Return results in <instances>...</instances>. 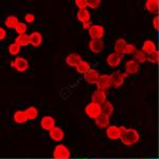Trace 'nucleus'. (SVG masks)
<instances>
[{
	"label": "nucleus",
	"instance_id": "nucleus-1",
	"mask_svg": "<svg viewBox=\"0 0 159 159\" xmlns=\"http://www.w3.org/2000/svg\"><path fill=\"white\" fill-rule=\"evenodd\" d=\"M121 129V140L124 144L132 145L139 140V134L137 130L135 129H125L124 127H120Z\"/></svg>",
	"mask_w": 159,
	"mask_h": 159
},
{
	"label": "nucleus",
	"instance_id": "nucleus-2",
	"mask_svg": "<svg viewBox=\"0 0 159 159\" xmlns=\"http://www.w3.org/2000/svg\"><path fill=\"white\" fill-rule=\"evenodd\" d=\"M53 157H54V159H68L70 157V151L66 145L58 144L54 148Z\"/></svg>",
	"mask_w": 159,
	"mask_h": 159
},
{
	"label": "nucleus",
	"instance_id": "nucleus-3",
	"mask_svg": "<svg viewBox=\"0 0 159 159\" xmlns=\"http://www.w3.org/2000/svg\"><path fill=\"white\" fill-rule=\"evenodd\" d=\"M85 111H86V115L89 118H93V119H97V118H98L100 115L102 114V107H101V105H100V104L92 102V103L88 104L86 106Z\"/></svg>",
	"mask_w": 159,
	"mask_h": 159
},
{
	"label": "nucleus",
	"instance_id": "nucleus-4",
	"mask_svg": "<svg viewBox=\"0 0 159 159\" xmlns=\"http://www.w3.org/2000/svg\"><path fill=\"white\" fill-rule=\"evenodd\" d=\"M12 67H14L17 71L19 72H25L28 68H29V63L25 58L21 57V56H18V57L15 58V61H12Z\"/></svg>",
	"mask_w": 159,
	"mask_h": 159
},
{
	"label": "nucleus",
	"instance_id": "nucleus-5",
	"mask_svg": "<svg viewBox=\"0 0 159 159\" xmlns=\"http://www.w3.org/2000/svg\"><path fill=\"white\" fill-rule=\"evenodd\" d=\"M40 126L45 130H50L55 127V120L51 116H45L43 117L42 121H40Z\"/></svg>",
	"mask_w": 159,
	"mask_h": 159
},
{
	"label": "nucleus",
	"instance_id": "nucleus-6",
	"mask_svg": "<svg viewBox=\"0 0 159 159\" xmlns=\"http://www.w3.org/2000/svg\"><path fill=\"white\" fill-rule=\"evenodd\" d=\"M89 35L92 39H101L104 35V29L101 25H91L89 28Z\"/></svg>",
	"mask_w": 159,
	"mask_h": 159
},
{
	"label": "nucleus",
	"instance_id": "nucleus-7",
	"mask_svg": "<svg viewBox=\"0 0 159 159\" xmlns=\"http://www.w3.org/2000/svg\"><path fill=\"white\" fill-rule=\"evenodd\" d=\"M50 137L52 140L54 141H61L65 137V134H64V130L58 126H55L54 129H52L50 130Z\"/></svg>",
	"mask_w": 159,
	"mask_h": 159
},
{
	"label": "nucleus",
	"instance_id": "nucleus-8",
	"mask_svg": "<svg viewBox=\"0 0 159 159\" xmlns=\"http://www.w3.org/2000/svg\"><path fill=\"white\" fill-rule=\"evenodd\" d=\"M43 43V36L39 32H32L30 34V43L33 47H39Z\"/></svg>",
	"mask_w": 159,
	"mask_h": 159
},
{
	"label": "nucleus",
	"instance_id": "nucleus-9",
	"mask_svg": "<svg viewBox=\"0 0 159 159\" xmlns=\"http://www.w3.org/2000/svg\"><path fill=\"white\" fill-rule=\"evenodd\" d=\"M81 61H82L81 56L79 54H76V53H71V54H69L67 56V58H66V63H67L69 66H71V67H76Z\"/></svg>",
	"mask_w": 159,
	"mask_h": 159
},
{
	"label": "nucleus",
	"instance_id": "nucleus-10",
	"mask_svg": "<svg viewBox=\"0 0 159 159\" xmlns=\"http://www.w3.org/2000/svg\"><path fill=\"white\" fill-rule=\"evenodd\" d=\"M104 43L101 39H92L90 43H89V48L92 52L94 53H99L103 50Z\"/></svg>",
	"mask_w": 159,
	"mask_h": 159
},
{
	"label": "nucleus",
	"instance_id": "nucleus-11",
	"mask_svg": "<svg viewBox=\"0 0 159 159\" xmlns=\"http://www.w3.org/2000/svg\"><path fill=\"white\" fill-rule=\"evenodd\" d=\"M107 137L110 138V139L115 140V139H118V138L121 137V129L120 127H117V126H109L107 129Z\"/></svg>",
	"mask_w": 159,
	"mask_h": 159
},
{
	"label": "nucleus",
	"instance_id": "nucleus-12",
	"mask_svg": "<svg viewBox=\"0 0 159 159\" xmlns=\"http://www.w3.org/2000/svg\"><path fill=\"white\" fill-rule=\"evenodd\" d=\"M97 84H98V86H99V89L103 90V89L107 88V87H109L111 85V79H110V76L108 75H102L99 78Z\"/></svg>",
	"mask_w": 159,
	"mask_h": 159
},
{
	"label": "nucleus",
	"instance_id": "nucleus-13",
	"mask_svg": "<svg viewBox=\"0 0 159 159\" xmlns=\"http://www.w3.org/2000/svg\"><path fill=\"white\" fill-rule=\"evenodd\" d=\"M121 58H122V55L119 54V53H117V52L111 53V54L107 57V63H108L111 67H116V66H118L120 64Z\"/></svg>",
	"mask_w": 159,
	"mask_h": 159
},
{
	"label": "nucleus",
	"instance_id": "nucleus-14",
	"mask_svg": "<svg viewBox=\"0 0 159 159\" xmlns=\"http://www.w3.org/2000/svg\"><path fill=\"white\" fill-rule=\"evenodd\" d=\"M100 78L99 73L97 70H92V69H90V70L88 71L86 74H85V80L88 83L90 84H93V83H97L98 82V80Z\"/></svg>",
	"mask_w": 159,
	"mask_h": 159
},
{
	"label": "nucleus",
	"instance_id": "nucleus-15",
	"mask_svg": "<svg viewBox=\"0 0 159 159\" xmlns=\"http://www.w3.org/2000/svg\"><path fill=\"white\" fill-rule=\"evenodd\" d=\"M105 98H106L105 92L103 90H101V89H99V90H97L92 94V102L98 103V104H102L105 102Z\"/></svg>",
	"mask_w": 159,
	"mask_h": 159
},
{
	"label": "nucleus",
	"instance_id": "nucleus-16",
	"mask_svg": "<svg viewBox=\"0 0 159 159\" xmlns=\"http://www.w3.org/2000/svg\"><path fill=\"white\" fill-rule=\"evenodd\" d=\"M28 117H27V114H25V111H22V110H18V111H16L14 114V121L16 123H19V124H21V123H25L28 121Z\"/></svg>",
	"mask_w": 159,
	"mask_h": 159
},
{
	"label": "nucleus",
	"instance_id": "nucleus-17",
	"mask_svg": "<svg viewBox=\"0 0 159 159\" xmlns=\"http://www.w3.org/2000/svg\"><path fill=\"white\" fill-rule=\"evenodd\" d=\"M15 43H18L20 47H24V46H28L30 43V35H28V34L18 35V36L15 38Z\"/></svg>",
	"mask_w": 159,
	"mask_h": 159
},
{
	"label": "nucleus",
	"instance_id": "nucleus-18",
	"mask_svg": "<svg viewBox=\"0 0 159 159\" xmlns=\"http://www.w3.org/2000/svg\"><path fill=\"white\" fill-rule=\"evenodd\" d=\"M147 10L151 13H157L159 10V1H156V0H148L147 1Z\"/></svg>",
	"mask_w": 159,
	"mask_h": 159
},
{
	"label": "nucleus",
	"instance_id": "nucleus-19",
	"mask_svg": "<svg viewBox=\"0 0 159 159\" xmlns=\"http://www.w3.org/2000/svg\"><path fill=\"white\" fill-rule=\"evenodd\" d=\"M96 123L98 124L99 127H106L109 123V118H108V116H106V115L101 114L96 119Z\"/></svg>",
	"mask_w": 159,
	"mask_h": 159
},
{
	"label": "nucleus",
	"instance_id": "nucleus-20",
	"mask_svg": "<svg viewBox=\"0 0 159 159\" xmlns=\"http://www.w3.org/2000/svg\"><path fill=\"white\" fill-rule=\"evenodd\" d=\"M138 70H139V65H138L137 61H127V64H126V71L127 72L135 74V73L138 72Z\"/></svg>",
	"mask_w": 159,
	"mask_h": 159
},
{
	"label": "nucleus",
	"instance_id": "nucleus-21",
	"mask_svg": "<svg viewBox=\"0 0 159 159\" xmlns=\"http://www.w3.org/2000/svg\"><path fill=\"white\" fill-rule=\"evenodd\" d=\"M25 111V114H27V117L29 120H35L38 116V110L36 107H34V106L28 107Z\"/></svg>",
	"mask_w": 159,
	"mask_h": 159
},
{
	"label": "nucleus",
	"instance_id": "nucleus-22",
	"mask_svg": "<svg viewBox=\"0 0 159 159\" xmlns=\"http://www.w3.org/2000/svg\"><path fill=\"white\" fill-rule=\"evenodd\" d=\"M4 24H6L7 27L10 28V29H15V28L17 27V25L19 24V21H18V18H17L16 16H9L6 19Z\"/></svg>",
	"mask_w": 159,
	"mask_h": 159
},
{
	"label": "nucleus",
	"instance_id": "nucleus-23",
	"mask_svg": "<svg viewBox=\"0 0 159 159\" xmlns=\"http://www.w3.org/2000/svg\"><path fill=\"white\" fill-rule=\"evenodd\" d=\"M126 43L123 39H119L117 40L116 45H115V49H116V52L119 53V54H122V53H125V50H126Z\"/></svg>",
	"mask_w": 159,
	"mask_h": 159
},
{
	"label": "nucleus",
	"instance_id": "nucleus-24",
	"mask_svg": "<svg viewBox=\"0 0 159 159\" xmlns=\"http://www.w3.org/2000/svg\"><path fill=\"white\" fill-rule=\"evenodd\" d=\"M75 68H76V71H78L79 73H81V74H86L89 70H90L89 64L87 63V61H82Z\"/></svg>",
	"mask_w": 159,
	"mask_h": 159
},
{
	"label": "nucleus",
	"instance_id": "nucleus-25",
	"mask_svg": "<svg viewBox=\"0 0 159 159\" xmlns=\"http://www.w3.org/2000/svg\"><path fill=\"white\" fill-rule=\"evenodd\" d=\"M110 79H111V84H114L115 86H120L122 85L123 83V75L121 73L119 72H115L112 73V75L110 76Z\"/></svg>",
	"mask_w": 159,
	"mask_h": 159
},
{
	"label": "nucleus",
	"instance_id": "nucleus-26",
	"mask_svg": "<svg viewBox=\"0 0 159 159\" xmlns=\"http://www.w3.org/2000/svg\"><path fill=\"white\" fill-rule=\"evenodd\" d=\"M156 47H155V43L153 42H151V40H147V42L144 43V45H143L142 47V51L145 53H148V54H151V53L155 52Z\"/></svg>",
	"mask_w": 159,
	"mask_h": 159
},
{
	"label": "nucleus",
	"instance_id": "nucleus-27",
	"mask_svg": "<svg viewBox=\"0 0 159 159\" xmlns=\"http://www.w3.org/2000/svg\"><path fill=\"white\" fill-rule=\"evenodd\" d=\"M78 19L80 21H82L83 24H85V22H88L89 20V12L87 11L86 9L84 10H80L78 12Z\"/></svg>",
	"mask_w": 159,
	"mask_h": 159
},
{
	"label": "nucleus",
	"instance_id": "nucleus-28",
	"mask_svg": "<svg viewBox=\"0 0 159 159\" xmlns=\"http://www.w3.org/2000/svg\"><path fill=\"white\" fill-rule=\"evenodd\" d=\"M102 114L106 115V116H110L114 111V108H112V105L108 103V102H104L103 105H102Z\"/></svg>",
	"mask_w": 159,
	"mask_h": 159
},
{
	"label": "nucleus",
	"instance_id": "nucleus-29",
	"mask_svg": "<svg viewBox=\"0 0 159 159\" xmlns=\"http://www.w3.org/2000/svg\"><path fill=\"white\" fill-rule=\"evenodd\" d=\"M20 51V46L16 43H13L9 46V52L11 55H17Z\"/></svg>",
	"mask_w": 159,
	"mask_h": 159
},
{
	"label": "nucleus",
	"instance_id": "nucleus-30",
	"mask_svg": "<svg viewBox=\"0 0 159 159\" xmlns=\"http://www.w3.org/2000/svg\"><path fill=\"white\" fill-rule=\"evenodd\" d=\"M16 32L18 33V35H21V34H25V31H27V25L24 24V22H19L17 25V27L15 28Z\"/></svg>",
	"mask_w": 159,
	"mask_h": 159
},
{
	"label": "nucleus",
	"instance_id": "nucleus-31",
	"mask_svg": "<svg viewBox=\"0 0 159 159\" xmlns=\"http://www.w3.org/2000/svg\"><path fill=\"white\" fill-rule=\"evenodd\" d=\"M148 60L150 61H152V63H158L159 61V53L157 52V51L151 53V54H148Z\"/></svg>",
	"mask_w": 159,
	"mask_h": 159
},
{
	"label": "nucleus",
	"instance_id": "nucleus-32",
	"mask_svg": "<svg viewBox=\"0 0 159 159\" xmlns=\"http://www.w3.org/2000/svg\"><path fill=\"white\" fill-rule=\"evenodd\" d=\"M75 4L76 7H79L80 10H84L86 9V7H88V1H85V0H76Z\"/></svg>",
	"mask_w": 159,
	"mask_h": 159
},
{
	"label": "nucleus",
	"instance_id": "nucleus-33",
	"mask_svg": "<svg viewBox=\"0 0 159 159\" xmlns=\"http://www.w3.org/2000/svg\"><path fill=\"white\" fill-rule=\"evenodd\" d=\"M25 22L32 24V22L35 20V15L32 14V13H28V14H25Z\"/></svg>",
	"mask_w": 159,
	"mask_h": 159
},
{
	"label": "nucleus",
	"instance_id": "nucleus-34",
	"mask_svg": "<svg viewBox=\"0 0 159 159\" xmlns=\"http://www.w3.org/2000/svg\"><path fill=\"white\" fill-rule=\"evenodd\" d=\"M136 57H137V60L139 61H144L148 60V57L145 56V54H144V52H143V51H139V52L136 54Z\"/></svg>",
	"mask_w": 159,
	"mask_h": 159
},
{
	"label": "nucleus",
	"instance_id": "nucleus-35",
	"mask_svg": "<svg viewBox=\"0 0 159 159\" xmlns=\"http://www.w3.org/2000/svg\"><path fill=\"white\" fill-rule=\"evenodd\" d=\"M136 51L135 46L133 45H127L126 46V50H125V53H134Z\"/></svg>",
	"mask_w": 159,
	"mask_h": 159
},
{
	"label": "nucleus",
	"instance_id": "nucleus-36",
	"mask_svg": "<svg viewBox=\"0 0 159 159\" xmlns=\"http://www.w3.org/2000/svg\"><path fill=\"white\" fill-rule=\"evenodd\" d=\"M99 4H100V1H98V0H96V1H88V7H92V9L98 7Z\"/></svg>",
	"mask_w": 159,
	"mask_h": 159
},
{
	"label": "nucleus",
	"instance_id": "nucleus-37",
	"mask_svg": "<svg viewBox=\"0 0 159 159\" xmlns=\"http://www.w3.org/2000/svg\"><path fill=\"white\" fill-rule=\"evenodd\" d=\"M153 24H154V28H155L156 30L159 31V17L158 16H156L155 18H154Z\"/></svg>",
	"mask_w": 159,
	"mask_h": 159
},
{
	"label": "nucleus",
	"instance_id": "nucleus-38",
	"mask_svg": "<svg viewBox=\"0 0 159 159\" xmlns=\"http://www.w3.org/2000/svg\"><path fill=\"white\" fill-rule=\"evenodd\" d=\"M6 37H7V31L4 30L3 28H1V29H0V39L3 40Z\"/></svg>",
	"mask_w": 159,
	"mask_h": 159
},
{
	"label": "nucleus",
	"instance_id": "nucleus-39",
	"mask_svg": "<svg viewBox=\"0 0 159 159\" xmlns=\"http://www.w3.org/2000/svg\"><path fill=\"white\" fill-rule=\"evenodd\" d=\"M158 36H159V31H158Z\"/></svg>",
	"mask_w": 159,
	"mask_h": 159
},
{
	"label": "nucleus",
	"instance_id": "nucleus-40",
	"mask_svg": "<svg viewBox=\"0 0 159 159\" xmlns=\"http://www.w3.org/2000/svg\"><path fill=\"white\" fill-rule=\"evenodd\" d=\"M150 159H155V158H150Z\"/></svg>",
	"mask_w": 159,
	"mask_h": 159
}]
</instances>
